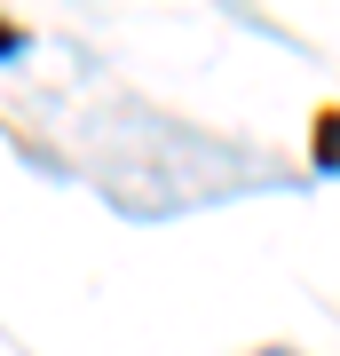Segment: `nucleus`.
<instances>
[{
  "instance_id": "1",
  "label": "nucleus",
  "mask_w": 340,
  "mask_h": 356,
  "mask_svg": "<svg viewBox=\"0 0 340 356\" xmlns=\"http://www.w3.org/2000/svg\"><path fill=\"white\" fill-rule=\"evenodd\" d=\"M309 166L340 182V103H316V119H309Z\"/></svg>"
},
{
  "instance_id": "2",
  "label": "nucleus",
  "mask_w": 340,
  "mask_h": 356,
  "mask_svg": "<svg viewBox=\"0 0 340 356\" xmlns=\"http://www.w3.org/2000/svg\"><path fill=\"white\" fill-rule=\"evenodd\" d=\"M16 48H24V32H16V24H0V56H16Z\"/></svg>"
},
{
  "instance_id": "3",
  "label": "nucleus",
  "mask_w": 340,
  "mask_h": 356,
  "mask_svg": "<svg viewBox=\"0 0 340 356\" xmlns=\"http://www.w3.org/2000/svg\"><path fill=\"white\" fill-rule=\"evenodd\" d=\"M261 356H293V348H261Z\"/></svg>"
}]
</instances>
